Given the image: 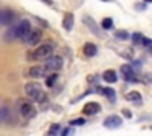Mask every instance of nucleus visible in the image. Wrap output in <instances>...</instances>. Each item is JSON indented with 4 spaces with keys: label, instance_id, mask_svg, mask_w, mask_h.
I'll use <instances>...</instances> for the list:
<instances>
[{
    "label": "nucleus",
    "instance_id": "10",
    "mask_svg": "<svg viewBox=\"0 0 152 136\" xmlns=\"http://www.w3.org/2000/svg\"><path fill=\"white\" fill-rule=\"evenodd\" d=\"M100 112V105L96 102H88L83 107V115H95Z\"/></svg>",
    "mask_w": 152,
    "mask_h": 136
},
{
    "label": "nucleus",
    "instance_id": "14",
    "mask_svg": "<svg viewBox=\"0 0 152 136\" xmlns=\"http://www.w3.org/2000/svg\"><path fill=\"white\" fill-rule=\"evenodd\" d=\"M103 79H105V82L108 84H115L116 80H118V74L115 72V71H105V74H103Z\"/></svg>",
    "mask_w": 152,
    "mask_h": 136
},
{
    "label": "nucleus",
    "instance_id": "3",
    "mask_svg": "<svg viewBox=\"0 0 152 136\" xmlns=\"http://www.w3.org/2000/svg\"><path fill=\"white\" fill-rule=\"evenodd\" d=\"M17 30H18V38L23 40V41H26L28 38H30V35H31V23L28 20H23V21L18 23Z\"/></svg>",
    "mask_w": 152,
    "mask_h": 136
},
{
    "label": "nucleus",
    "instance_id": "9",
    "mask_svg": "<svg viewBox=\"0 0 152 136\" xmlns=\"http://www.w3.org/2000/svg\"><path fill=\"white\" fill-rule=\"evenodd\" d=\"M121 118H119L118 115H111L108 116V118H105V121H103V125L106 126V128H118V126H121Z\"/></svg>",
    "mask_w": 152,
    "mask_h": 136
},
{
    "label": "nucleus",
    "instance_id": "22",
    "mask_svg": "<svg viewBox=\"0 0 152 136\" xmlns=\"http://www.w3.org/2000/svg\"><path fill=\"white\" fill-rule=\"evenodd\" d=\"M56 79H57L56 74H51V76H48V79H46V85H48V87H53V85H54V82H56Z\"/></svg>",
    "mask_w": 152,
    "mask_h": 136
},
{
    "label": "nucleus",
    "instance_id": "17",
    "mask_svg": "<svg viewBox=\"0 0 152 136\" xmlns=\"http://www.w3.org/2000/svg\"><path fill=\"white\" fill-rule=\"evenodd\" d=\"M98 89H100V87H98ZM98 92H100V93H103L105 97H108V99H110V102H115L116 93H115V90H113V89H110V87H105V89H100Z\"/></svg>",
    "mask_w": 152,
    "mask_h": 136
},
{
    "label": "nucleus",
    "instance_id": "31",
    "mask_svg": "<svg viewBox=\"0 0 152 136\" xmlns=\"http://www.w3.org/2000/svg\"><path fill=\"white\" fill-rule=\"evenodd\" d=\"M142 2H144V4H151L152 0H142Z\"/></svg>",
    "mask_w": 152,
    "mask_h": 136
},
{
    "label": "nucleus",
    "instance_id": "7",
    "mask_svg": "<svg viewBox=\"0 0 152 136\" xmlns=\"http://www.w3.org/2000/svg\"><path fill=\"white\" fill-rule=\"evenodd\" d=\"M48 72H49V69L46 66H33L28 71V76L33 77V79H38V77H44Z\"/></svg>",
    "mask_w": 152,
    "mask_h": 136
},
{
    "label": "nucleus",
    "instance_id": "30",
    "mask_svg": "<svg viewBox=\"0 0 152 136\" xmlns=\"http://www.w3.org/2000/svg\"><path fill=\"white\" fill-rule=\"evenodd\" d=\"M44 4H48V5H51V0H43Z\"/></svg>",
    "mask_w": 152,
    "mask_h": 136
},
{
    "label": "nucleus",
    "instance_id": "6",
    "mask_svg": "<svg viewBox=\"0 0 152 136\" xmlns=\"http://www.w3.org/2000/svg\"><path fill=\"white\" fill-rule=\"evenodd\" d=\"M46 67L49 69V72H56V71H59L61 67H62V57H59V56H53L51 59H48V62H46Z\"/></svg>",
    "mask_w": 152,
    "mask_h": 136
},
{
    "label": "nucleus",
    "instance_id": "18",
    "mask_svg": "<svg viewBox=\"0 0 152 136\" xmlns=\"http://www.w3.org/2000/svg\"><path fill=\"white\" fill-rule=\"evenodd\" d=\"M83 20L87 21V26H88V28H92V30L95 31V35H96V36H100V30L95 26V23H93V20H90V17H85Z\"/></svg>",
    "mask_w": 152,
    "mask_h": 136
},
{
    "label": "nucleus",
    "instance_id": "12",
    "mask_svg": "<svg viewBox=\"0 0 152 136\" xmlns=\"http://www.w3.org/2000/svg\"><path fill=\"white\" fill-rule=\"evenodd\" d=\"M62 26H64V30H67V31H70L74 28V15L72 13H66V15H64Z\"/></svg>",
    "mask_w": 152,
    "mask_h": 136
},
{
    "label": "nucleus",
    "instance_id": "13",
    "mask_svg": "<svg viewBox=\"0 0 152 136\" xmlns=\"http://www.w3.org/2000/svg\"><path fill=\"white\" fill-rule=\"evenodd\" d=\"M83 54H85V56H88V57L95 56V54H96V44L85 43V44H83Z\"/></svg>",
    "mask_w": 152,
    "mask_h": 136
},
{
    "label": "nucleus",
    "instance_id": "16",
    "mask_svg": "<svg viewBox=\"0 0 152 136\" xmlns=\"http://www.w3.org/2000/svg\"><path fill=\"white\" fill-rule=\"evenodd\" d=\"M18 38V30L17 28H8L5 31V41H13Z\"/></svg>",
    "mask_w": 152,
    "mask_h": 136
},
{
    "label": "nucleus",
    "instance_id": "27",
    "mask_svg": "<svg viewBox=\"0 0 152 136\" xmlns=\"http://www.w3.org/2000/svg\"><path fill=\"white\" fill-rule=\"evenodd\" d=\"M123 115H124L126 118H131V112H129V110H126V108L123 110Z\"/></svg>",
    "mask_w": 152,
    "mask_h": 136
},
{
    "label": "nucleus",
    "instance_id": "32",
    "mask_svg": "<svg viewBox=\"0 0 152 136\" xmlns=\"http://www.w3.org/2000/svg\"><path fill=\"white\" fill-rule=\"evenodd\" d=\"M106 2H110V0H106Z\"/></svg>",
    "mask_w": 152,
    "mask_h": 136
},
{
    "label": "nucleus",
    "instance_id": "23",
    "mask_svg": "<svg viewBox=\"0 0 152 136\" xmlns=\"http://www.w3.org/2000/svg\"><path fill=\"white\" fill-rule=\"evenodd\" d=\"M0 118H2V121H7V118H8V108L7 107H2V112H0Z\"/></svg>",
    "mask_w": 152,
    "mask_h": 136
},
{
    "label": "nucleus",
    "instance_id": "26",
    "mask_svg": "<svg viewBox=\"0 0 152 136\" xmlns=\"http://www.w3.org/2000/svg\"><path fill=\"white\" fill-rule=\"evenodd\" d=\"M57 131H59V125H53L51 129H49V135H56Z\"/></svg>",
    "mask_w": 152,
    "mask_h": 136
},
{
    "label": "nucleus",
    "instance_id": "4",
    "mask_svg": "<svg viewBox=\"0 0 152 136\" xmlns=\"http://www.w3.org/2000/svg\"><path fill=\"white\" fill-rule=\"evenodd\" d=\"M119 71H121L123 79L128 80V82H136V80H137V77H136V72H134V69L131 67V64H123Z\"/></svg>",
    "mask_w": 152,
    "mask_h": 136
},
{
    "label": "nucleus",
    "instance_id": "5",
    "mask_svg": "<svg viewBox=\"0 0 152 136\" xmlns=\"http://www.w3.org/2000/svg\"><path fill=\"white\" fill-rule=\"evenodd\" d=\"M15 21V13L10 10V8H4V10L0 12V23L8 26Z\"/></svg>",
    "mask_w": 152,
    "mask_h": 136
},
{
    "label": "nucleus",
    "instance_id": "25",
    "mask_svg": "<svg viewBox=\"0 0 152 136\" xmlns=\"http://www.w3.org/2000/svg\"><path fill=\"white\" fill-rule=\"evenodd\" d=\"M83 123H85V120H83V118H75V120L70 121V125H72V126H80V125H83Z\"/></svg>",
    "mask_w": 152,
    "mask_h": 136
},
{
    "label": "nucleus",
    "instance_id": "20",
    "mask_svg": "<svg viewBox=\"0 0 152 136\" xmlns=\"http://www.w3.org/2000/svg\"><path fill=\"white\" fill-rule=\"evenodd\" d=\"M102 28H103V30H110V28H113V20H111V18H103Z\"/></svg>",
    "mask_w": 152,
    "mask_h": 136
},
{
    "label": "nucleus",
    "instance_id": "21",
    "mask_svg": "<svg viewBox=\"0 0 152 136\" xmlns=\"http://www.w3.org/2000/svg\"><path fill=\"white\" fill-rule=\"evenodd\" d=\"M131 38H132V41H134L136 44H142V41H144V36H142L141 33H134Z\"/></svg>",
    "mask_w": 152,
    "mask_h": 136
},
{
    "label": "nucleus",
    "instance_id": "11",
    "mask_svg": "<svg viewBox=\"0 0 152 136\" xmlns=\"http://www.w3.org/2000/svg\"><path fill=\"white\" fill-rule=\"evenodd\" d=\"M41 38H43V33H41L39 30H34V31H31V35L26 40V43L30 44V46H36V44L41 41Z\"/></svg>",
    "mask_w": 152,
    "mask_h": 136
},
{
    "label": "nucleus",
    "instance_id": "15",
    "mask_svg": "<svg viewBox=\"0 0 152 136\" xmlns=\"http://www.w3.org/2000/svg\"><path fill=\"white\" fill-rule=\"evenodd\" d=\"M126 100H129V102H134L136 105H141L142 97H141V93H137V92H129V93H126Z\"/></svg>",
    "mask_w": 152,
    "mask_h": 136
},
{
    "label": "nucleus",
    "instance_id": "28",
    "mask_svg": "<svg viewBox=\"0 0 152 136\" xmlns=\"http://www.w3.org/2000/svg\"><path fill=\"white\" fill-rule=\"evenodd\" d=\"M136 8H137L139 12H141L142 8H144V10H145V5H142V4H137V5H136Z\"/></svg>",
    "mask_w": 152,
    "mask_h": 136
},
{
    "label": "nucleus",
    "instance_id": "1",
    "mask_svg": "<svg viewBox=\"0 0 152 136\" xmlns=\"http://www.w3.org/2000/svg\"><path fill=\"white\" fill-rule=\"evenodd\" d=\"M25 92H26V95L30 97L31 100H34V102H46V93H44V90L41 89L39 84H34V82H30L25 85Z\"/></svg>",
    "mask_w": 152,
    "mask_h": 136
},
{
    "label": "nucleus",
    "instance_id": "29",
    "mask_svg": "<svg viewBox=\"0 0 152 136\" xmlns=\"http://www.w3.org/2000/svg\"><path fill=\"white\" fill-rule=\"evenodd\" d=\"M62 136H70V129H69V128H66V131L62 133Z\"/></svg>",
    "mask_w": 152,
    "mask_h": 136
},
{
    "label": "nucleus",
    "instance_id": "19",
    "mask_svg": "<svg viewBox=\"0 0 152 136\" xmlns=\"http://www.w3.org/2000/svg\"><path fill=\"white\" fill-rule=\"evenodd\" d=\"M116 40H119V41H126L129 38V33L128 31H124V30H119V31H116Z\"/></svg>",
    "mask_w": 152,
    "mask_h": 136
},
{
    "label": "nucleus",
    "instance_id": "8",
    "mask_svg": "<svg viewBox=\"0 0 152 136\" xmlns=\"http://www.w3.org/2000/svg\"><path fill=\"white\" fill-rule=\"evenodd\" d=\"M20 112H21V115H23L25 118H33V116L36 115V110H34V107L31 105V103H28V102H23V103H21Z\"/></svg>",
    "mask_w": 152,
    "mask_h": 136
},
{
    "label": "nucleus",
    "instance_id": "2",
    "mask_svg": "<svg viewBox=\"0 0 152 136\" xmlns=\"http://www.w3.org/2000/svg\"><path fill=\"white\" fill-rule=\"evenodd\" d=\"M53 53H54L53 44H41L39 48H36V49L30 54V57L31 59H36V61H39V59H46L48 61V59L53 57Z\"/></svg>",
    "mask_w": 152,
    "mask_h": 136
},
{
    "label": "nucleus",
    "instance_id": "24",
    "mask_svg": "<svg viewBox=\"0 0 152 136\" xmlns=\"http://www.w3.org/2000/svg\"><path fill=\"white\" fill-rule=\"evenodd\" d=\"M142 46H144V49L152 51V40H147V38H144V41H142Z\"/></svg>",
    "mask_w": 152,
    "mask_h": 136
}]
</instances>
